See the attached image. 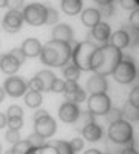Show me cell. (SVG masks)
Listing matches in <instances>:
<instances>
[{"label":"cell","mask_w":139,"mask_h":154,"mask_svg":"<svg viewBox=\"0 0 139 154\" xmlns=\"http://www.w3.org/2000/svg\"><path fill=\"white\" fill-rule=\"evenodd\" d=\"M3 89H5V94H8L9 97L17 99V97L25 96V93L28 91V83L19 75H11L5 80Z\"/></svg>","instance_id":"cell-9"},{"label":"cell","mask_w":139,"mask_h":154,"mask_svg":"<svg viewBox=\"0 0 139 154\" xmlns=\"http://www.w3.org/2000/svg\"><path fill=\"white\" fill-rule=\"evenodd\" d=\"M8 6V0H0V8H5Z\"/></svg>","instance_id":"cell-52"},{"label":"cell","mask_w":139,"mask_h":154,"mask_svg":"<svg viewBox=\"0 0 139 154\" xmlns=\"http://www.w3.org/2000/svg\"><path fill=\"white\" fill-rule=\"evenodd\" d=\"M99 12H100V16H104V17H110L113 14V6L111 5H104V6H100Z\"/></svg>","instance_id":"cell-45"},{"label":"cell","mask_w":139,"mask_h":154,"mask_svg":"<svg viewBox=\"0 0 139 154\" xmlns=\"http://www.w3.org/2000/svg\"><path fill=\"white\" fill-rule=\"evenodd\" d=\"M20 48H22V51L25 53V56H27V57L34 59V57H39V56H40L42 43L37 40L36 37H30V38H27V40L22 43Z\"/></svg>","instance_id":"cell-17"},{"label":"cell","mask_w":139,"mask_h":154,"mask_svg":"<svg viewBox=\"0 0 139 154\" xmlns=\"http://www.w3.org/2000/svg\"><path fill=\"white\" fill-rule=\"evenodd\" d=\"M28 142L37 149V151H39L40 148H43L45 145H46V139L45 137H42V136H39V134H37V133H33V134H30L28 136Z\"/></svg>","instance_id":"cell-27"},{"label":"cell","mask_w":139,"mask_h":154,"mask_svg":"<svg viewBox=\"0 0 139 154\" xmlns=\"http://www.w3.org/2000/svg\"><path fill=\"white\" fill-rule=\"evenodd\" d=\"M3 99H5V89H3V86H0V103L3 102Z\"/></svg>","instance_id":"cell-51"},{"label":"cell","mask_w":139,"mask_h":154,"mask_svg":"<svg viewBox=\"0 0 139 154\" xmlns=\"http://www.w3.org/2000/svg\"><path fill=\"white\" fill-rule=\"evenodd\" d=\"M94 2H96L99 6H104V5H111L113 0H94Z\"/></svg>","instance_id":"cell-49"},{"label":"cell","mask_w":139,"mask_h":154,"mask_svg":"<svg viewBox=\"0 0 139 154\" xmlns=\"http://www.w3.org/2000/svg\"><path fill=\"white\" fill-rule=\"evenodd\" d=\"M53 145L57 149V154H74L70 142H65V140H56Z\"/></svg>","instance_id":"cell-28"},{"label":"cell","mask_w":139,"mask_h":154,"mask_svg":"<svg viewBox=\"0 0 139 154\" xmlns=\"http://www.w3.org/2000/svg\"><path fill=\"white\" fill-rule=\"evenodd\" d=\"M128 32V37H130V46H137L139 45V29L130 26L128 29H125Z\"/></svg>","instance_id":"cell-32"},{"label":"cell","mask_w":139,"mask_h":154,"mask_svg":"<svg viewBox=\"0 0 139 154\" xmlns=\"http://www.w3.org/2000/svg\"><path fill=\"white\" fill-rule=\"evenodd\" d=\"M5 139H6L8 143L14 145V143H17L20 140V131H17V130H8L6 134H5Z\"/></svg>","instance_id":"cell-31"},{"label":"cell","mask_w":139,"mask_h":154,"mask_svg":"<svg viewBox=\"0 0 139 154\" xmlns=\"http://www.w3.org/2000/svg\"><path fill=\"white\" fill-rule=\"evenodd\" d=\"M84 154H102L99 149H96V148H90V149H87Z\"/></svg>","instance_id":"cell-50"},{"label":"cell","mask_w":139,"mask_h":154,"mask_svg":"<svg viewBox=\"0 0 139 154\" xmlns=\"http://www.w3.org/2000/svg\"><path fill=\"white\" fill-rule=\"evenodd\" d=\"M100 12H99V9H96V8H87V9H84L82 11V14H81V20H82V23L85 25L87 28H93V26H96V25L100 22Z\"/></svg>","instance_id":"cell-18"},{"label":"cell","mask_w":139,"mask_h":154,"mask_svg":"<svg viewBox=\"0 0 139 154\" xmlns=\"http://www.w3.org/2000/svg\"><path fill=\"white\" fill-rule=\"evenodd\" d=\"M96 45L90 40H85L76 45L73 49V63L77 66L81 71H91V57L96 51Z\"/></svg>","instance_id":"cell-3"},{"label":"cell","mask_w":139,"mask_h":154,"mask_svg":"<svg viewBox=\"0 0 139 154\" xmlns=\"http://www.w3.org/2000/svg\"><path fill=\"white\" fill-rule=\"evenodd\" d=\"M110 45L116 46V48H119V49H124V48L130 46L128 32L125 31V29H119V31H116V32H113V34L110 35Z\"/></svg>","instance_id":"cell-20"},{"label":"cell","mask_w":139,"mask_h":154,"mask_svg":"<svg viewBox=\"0 0 139 154\" xmlns=\"http://www.w3.org/2000/svg\"><path fill=\"white\" fill-rule=\"evenodd\" d=\"M87 89L90 91V94H100V93H107L108 89V82L105 79V75L100 74H93L87 82Z\"/></svg>","instance_id":"cell-13"},{"label":"cell","mask_w":139,"mask_h":154,"mask_svg":"<svg viewBox=\"0 0 139 154\" xmlns=\"http://www.w3.org/2000/svg\"><path fill=\"white\" fill-rule=\"evenodd\" d=\"M9 54L14 57V59L20 63V65H23V62L27 60V56H25V53L22 51V48H12V49L9 51Z\"/></svg>","instance_id":"cell-34"},{"label":"cell","mask_w":139,"mask_h":154,"mask_svg":"<svg viewBox=\"0 0 139 154\" xmlns=\"http://www.w3.org/2000/svg\"><path fill=\"white\" fill-rule=\"evenodd\" d=\"M62 9L67 16H76L82 11V0H62Z\"/></svg>","instance_id":"cell-22"},{"label":"cell","mask_w":139,"mask_h":154,"mask_svg":"<svg viewBox=\"0 0 139 154\" xmlns=\"http://www.w3.org/2000/svg\"><path fill=\"white\" fill-rule=\"evenodd\" d=\"M105 116H107V120L110 123L116 122V120H121L124 117V116H122V109H119V108H110V111Z\"/></svg>","instance_id":"cell-29"},{"label":"cell","mask_w":139,"mask_h":154,"mask_svg":"<svg viewBox=\"0 0 139 154\" xmlns=\"http://www.w3.org/2000/svg\"><path fill=\"white\" fill-rule=\"evenodd\" d=\"M91 35L96 42L99 43H107V40H110V35H111V28L110 25L105 22H99L96 26L91 28Z\"/></svg>","instance_id":"cell-16"},{"label":"cell","mask_w":139,"mask_h":154,"mask_svg":"<svg viewBox=\"0 0 139 154\" xmlns=\"http://www.w3.org/2000/svg\"><path fill=\"white\" fill-rule=\"evenodd\" d=\"M81 69L74 65V63H68V65L64 66V77L67 80H76L77 82V79L81 77Z\"/></svg>","instance_id":"cell-25"},{"label":"cell","mask_w":139,"mask_h":154,"mask_svg":"<svg viewBox=\"0 0 139 154\" xmlns=\"http://www.w3.org/2000/svg\"><path fill=\"white\" fill-rule=\"evenodd\" d=\"M87 105H88V111L93 116H105L111 108V99L108 97L107 93L91 94L87 100Z\"/></svg>","instance_id":"cell-8"},{"label":"cell","mask_w":139,"mask_h":154,"mask_svg":"<svg viewBox=\"0 0 139 154\" xmlns=\"http://www.w3.org/2000/svg\"><path fill=\"white\" fill-rule=\"evenodd\" d=\"M70 145H71V148H73L74 152L76 151H81L84 148V139L82 137H74L71 142H70Z\"/></svg>","instance_id":"cell-40"},{"label":"cell","mask_w":139,"mask_h":154,"mask_svg":"<svg viewBox=\"0 0 139 154\" xmlns=\"http://www.w3.org/2000/svg\"><path fill=\"white\" fill-rule=\"evenodd\" d=\"M6 117H23V109L17 105H11L6 109Z\"/></svg>","instance_id":"cell-36"},{"label":"cell","mask_w":139,"mask_h":154,"mask_svg":"<svg viewBox=\"0 0 139 154\" xmlns=\"http://www.w3.org/2000/svg\"><path fill=\"white\" fill-rule=\"evenodd\" d=\"M128 102H130L131 105H134V106L139 108V85H136L131 91H130V94H128Z\"/></svg>","instance_id":"cell-37"},{"label":"cell","mask_w":139,"mask_h":154,"mask_svg":"<svg viewBox=\"0 0 139 154\" xmlns=\"http://www.w3.org/2000/svg\"><path fill=\"white\" fill-rule=\"evenodd\" d=\"M42 102H43V97H42V93H40V91L28 89V91L25 93V103H27L28 108H33V109L40 108Z\"/></svg>","instance_id":"cell-21"},{"label":"cell","mask_w":139,"mask_h":154,"mask_svg":"<svg viewBox=\"0 0 139 154\" xmlns=\"http://www.w3.org/2000/svg\"><path fill=\"white\" fill-rule=\"evenodd\" d=\"M57 20H59V12L51 8V6H48V16H46V25H57Z\"/></svg>","instance_id":"cell-33"},{"label":"cell","mask_w":139,"mask_h":154,"mask_svg":"<svg viewBox=\"0 0 139 154\" xmlns=\"http://www.w3.org/2000/svg\"><path fill=\"white\" fill-rule=\"evenodd\" d=\"M0 152H2V143H0Z\"/></svg>","instance_id":"cell-54"},{"label":"cell","mask_w":139,"mask_h":154,"mask_svg":"<svg viewBox=\"0 0 139 154\" xmlns=\"http://www.w3.org/2000/svg\"><path fill=\"white\" fill-rule=\"evenodd\" d=\"M81 117L85 120V125H87V123H91V122H94V116H93L90 111H81L79 119H81Z\"/></svg>","instance_id":"cell-43"},{"label":"cell","mask_w":139,"mask_h":154,"mask_svg":"<svg viewBox=\"0 0 139 154\" xmlns=\"http://www.w3.org/2000/svg\"><path fill=\"white\" fill-rule=\"evenodd\" d=\"M119 3H121V6L124 9H128V11H133V9L139 8L136 0H119Z\"/></svg>","instance_id":"cell-39"},{"label":"cell","mask_w":139,"mask_h":154,"mask_svg":"<svg viewBox=\"0 0 139 154\" xmlns=\"http://www.w3.org/2000/svg\"><path fill=\"white\" fill-rule=\"evenodd\" d=\"M82 136L84 139H87L88 142H97L102 137V128H100L96 122L91 123H87L82 130Z\"/></svg>","instance_id":"cell-19"},{"label":"cell","mask_w":139,"mask_h":154,"mask_svg":"<svg viewBox=\"0 0 139 154\" xmlns=\"http://www.w3.org/2000/svg\"><path fill=\"white\" fill-rule=\"evenodd\" d=\"M12 154H36V148L28 142V140H19L17 143L12 145L11 148Z\"/></svg>","instance_id":"cell-23"},{"label":"cell","mask_w":139,"mask_h":154,"mask_svg":"<svg viewBox=\"0 0 139 154\" xmlns=\"http://www.w3.org/2000/svg\"><path fill=\"white\" fill-rule=\"evenodd\" d=\"M49 112L46 111V109H40V108H37V111L34 112V116H33V119L34 120H39V119H42V117H45V116H48Z\"/></svg>","instance_id":"cell-46"},{"label":"cell","mask_w":139,"mask_h":154,"mask_svg":"<svg viewBox=\"0 0 139 154\" xmlns=\"http://www.w3.org/2000/svg\"><path fill=\"white\" fill-rule=\"evenodd\" d=\"M5 154H12V151H11V149H8V151H6Z\"/></svg>","instance_id":"cell-53"},{"label":"cell","mask_w":139,"mask_h":154,"mask_svg":"<svg viewBox=\"0 0 139 154\" xmlns=\"http://www.w3.org/2000/svg\"><path fill=\"white\" fill-rule=\"evenodd\" d=\"M108 137L113 143H118V145H127L133 140V126L130 122L127 120H116L110 123L108 128Z\"/></svg>","instance_id":"cell-4"},{"label":"cell","mask_w":139,"mask_h":154,"mask_svg":"<svg viewBox=\"0 0 139 154\" xmlns=\"http://www.w3.org/2000/svg\"><path fill=\"white\" fill-rule=\"evenodd\" d=\"M137 154H139V151H137Z\"/></svg>","instance_id":"cell-55"},{"label":"cell","mask_w":139,"mask_h":154,"mask_svg":"<svg viewBox=\"0 0 139 154\" xmlns=\"http://www.w3.org/2000/svg\"><path fill=\"white\" fill-rule=\"evenodd\" d=\"M23 5H25V0H8V6H9V9L22 11Z\"/></svg>","instance_id":"cell-42"},{"label":"cell","mask_w":139,"mask_h":154,"mask_svg":"<svg viewBox=\"0 0 139 154\" xmlns=\"http://www.w3.org/2000/svg\"><path fill=\"white\" fill-rule=\"evenodd\" d=\"M22 65L20 63L12 57L9 53H6V54H0V71H2L3 74H6V75H14L17 71H19V68H20Z\"/></svg>","instance_id":"cell-14"},{"label":"cell","mask_w":139,"mask_h":154,"mask_svg":"<svg viewBox=\"0 0 139 154\" xmlns=\"http://www.w3.org/2000/svg\"><path fill=\"white\" fill-rule=\"evenodd\" d=\"M121 154H137V151L133 148V146H127V148H124L121 151Z\"/></svg>","instance_id":"cell-48"},{"label":"cell","mask_w":139,"mask_h":154,"mask_svg":"<svg viewBox=\"0 0 139 154\" xmlns=\"http://www.w3.org/2000/svg\"><path fill=\"white\" fill-rule=\"evenodd\" d=\"M23 14L22 11L17 9H9L6 14L3 16V22H2V26L8 34H16L22 29V25H23Z\"/></svg>","instance_id":"cell-10"},{"label":"cell","mask_w":139,"mask_h":154,"mask_svg":"<svg viewBox=\"0 0 139 154\" xmlns=\"http://www.w3.org/2000/svg\"><path fill=\"white\" fill-rule=\"evenodd\" d=\"M71 56H73V48L70 46V43L60 40H49L45 45H42L39 57L43 65H48L51 68H64L70 63Z\"/></svg>","instance_id":"cell-2"},{"label":"cell","mask_w":139,"mask_h":154,"mask_svg":"<svg viewBox=\"0 0 139 154\" xmlns=\"http://www.w3.org/2000/svg\"><path fill=\"white\" fill-rule=\"evenodd\" d=\"M122 49L113 45L97 46L91 57V71L100 75H110L122 60Z\"/></svg>","instance_id":"cell-1"},{"label":"cell","mask_w":139,"mask_h":154,"mask_svg":"<svg viewBox=\"0 0 139 154\" xmlns=\"http://www.w3.org/2000/svg\"><path fill=\"white\" fill-rule=\"evenodd\" d=\"M23 20L33 25V26H42L46 23V16H48V6L42 3H30L23 8L22 11Z\"/></svg>","instance_id":"cell-5"},{"label":"cell","mask_w":139,"mask_h":154,"mask_svg":"<svg viewBox=\"0 0 139 154\" xmlns=\"http://www.w3.org/2000/svg\"><path fill=\"white\" fill-rule=\"evenodd\" d=\"M39 154H57V149L54 148V145H45L43 148L39 149Z\"/></svg>","instance_id":"cell-44"},{"label":"cell","mask_w":139,"mask_h":154,"mask_svg":"<svg viewBox=\"0 0 139 154\" xmlns=\"http://www.w3.org/2000/svg\"><path fill=\"white\" fill-rule=\"evenodd\" d=\"M79 116H81V108L76 103H71V102L65 100L59 106V119L65 123H74L79 119Z\"/></svg>","instance_id":"cell-12"},{"label":"cell","mask_w":139,"mask_h":154,"mask_svg":"<svg viewBox=\"0 0 139 154\" xmlns=\"http://www.w3.org/2000/svg\"><path fill=\"white\" fill-rule=\"evenodd\" d=\"M122 116L127 122H139V108L127 102L125 106L122 108Z\"/></svg>","instance_id":"cell-24"},{"label":"cell","mask_w":139,"mask_h":154,"mask_svg":"<svg viewBox=\"0 0 139 154\" xmlns=\"http://www.w3.org/2000/svg\"><path fill=\"white\" fill-rule=\"evenodd\" d=\"M111 75L115 77V80L118 83H121V85H128V83L134 82L136 75H137L134 62L131 59H122L121 63L116 66V69L113 71Z\"/></svg>","instance_id":"cell-6"},{"label":"cell","mask_w":139,"mask_h":154,"mask_svg":"<svg viewBox=\"0 0 139 154\" xmlns=\"http://www.w3.org/2000/svg\"><path fill=\"white\" fill-rule=\"evenodd\" d=\"M8 122L6 125L9 126V130H17L20 131L22 126H23V117H6Z\"/></svg>","instance_id":"cell-30"},{"label":"cell","mask_w":139,"mask_h":154,"mask_svg":"<svg viewBox=\"0 0 139 154\" xmlns=\"http://www.w3.org/2000/svg\"><path fill=\"white\" fill-rule=\"evenodd\" d=\"M85 99H87V93L84 91L82 88L76 89V91H73V93H70V94H65V100H67V102H71V103H76V105L82 103Z\"/></svg>","instance_id":"cell-26"},{"label":"cell","mask_w":139,"mask_h":154,"mask_svg":"<svg viewBox=\"0 0 139 154\" xmlns=\"http://www.w3.org/2000/svg\"><path fill=\"white\" fill-rule=\"evenodd\" d=\"M54 80H56V74L49 69H43V71H39L27 83H28V89H34V91H40V93H49Z\"/></svg>","instance_id":"cell-7"},{"label":"cell","mask_w":139,"mask_h":154,"mask_svg":"<svg viewBox=\"0 0 139 154\" xmlns=\"http://www.w3.org/2000/svg\"><path fill=\"white\" fill-rule=\"evenodd\" d=\"M56 130H57L56 120L49 114L45 116V117H42V119H39V120H34V133H37L39 136H42L45 139L53 137Z\"/></svg>","instance_id":"cell-11"},{"label":"cell","mask_w":139,"mask_h":154,"mask_svg":"<svg viewBox=\"0 0 139 154\" xmlns=\"http://www.w3.org/2000/svg\"><path fill=\"white\" fill-rule=\"evenodd\" d=\"M74 37V32H73V28L67 23H57L54 25L53 28V40H60V42H65V43H70Z\"/></svg>","instance_id":"cell-15"},{"label":"cell","mask_w":139,"mask_h":154,"mask_svg":"<svg viewBox=\"0 0 139 154\" xmlns=\"http://www.w3.org/2000/svg\"><path fill=\"white\" fill-rule=\"evenodd\" d=\"M51 91L57 93V94H64L65 93V80L57 79L56 77V80L53 82V86H51Z\"/></svg>","instance_id":"cell-35"},{"label":"cell","mask_w":139,"mask_h":154,"mask_svg":"<svg viewBox=\"0 0 139 154\" xmlns=\"http://www.w3.org/2000/svg\"><path fill=\"white\" fill-rule=\"evenodd\" d=\"M128 22H130V26H133V28L139 29V8H136V9H133V11H131Z\"/></svg>","instance_id":"cell-38"},{"label":"cell","mask_w":139,"mask_h":154,"mask_svg":"<svg viewBox=\"0 0 139 154\" xmlns=\"http://www.w3.org/2000/svg\"><path fill=\"white\" fill-rule=\"evenodd\" d=\"M6 122H8V119H6V114L0 112V130H2V128H5V126H6Z\"/></svg>","instance_id":"cell-47"},{"label":"cell","mask_w":139,"mask_h":154,"mask_svg":"<svg viewBox=\"0 0 139 154\" xmlns=\"http://www.w3.org/2000/svg\"><path fill=\"white\" fill-rule=\"evenodd\" d=\"M81 86L77 85V82L76 80H65V93L64 94H70L73 91H76V89H79Z\"/></svg>","instance_id":"cell-41"}]
</instances>
